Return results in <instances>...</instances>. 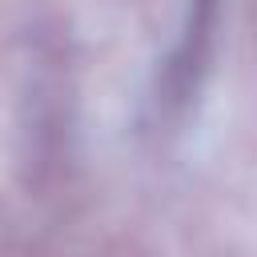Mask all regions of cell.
I'll list each match as a JSON object with an SVG mask.
<instances>
[{"mask_svg": "<svg viewBox=\"0 0 257 257\" xmlns=\"http://www.w3.org/2000/svg\"><path fill=\"white\" fill-rule=\"evenodd\" d=\"M213 16H217V0H193L185 40H181V48L165 72V92L173 104H181L197 92V80L205 72V56H209V40H213Z\"/></svg>", "mask_w": 257, "mask_h": 257, "instance_id": "cell-1", "label": "cell"}]
</instances>
